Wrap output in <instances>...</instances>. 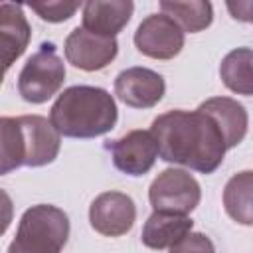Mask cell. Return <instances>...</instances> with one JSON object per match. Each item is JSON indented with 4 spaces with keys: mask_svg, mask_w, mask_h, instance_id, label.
Masks as SVG:
<instances>
[{
    "mask_svg": "<svg viewBox=\"0 0 253 253\" xmlns=\"http://www.w3.org/2000/svg\"><path fill=\"white\" fill-rule=\"evenodd\" d=\"M150 132L158 144V156L164 162L180 164L190 170L211 174L223 162L227 152L225 136L211 115L202 111L174 109L152 121Z\"/></svg>",
    "mask_w": 253,
    "mask_h": 253,
    "instance_id": "6da1fadb",
    "label": "cell"
},
{
    "mask_svg": "<svg viewBox=\"0 0 253 253\" xmlns=\"http://www.w3.org/2000/svg\"><path fill=\"white\" fill-rule=\"evenodd\" d=\"M119 119L113 95L103 87H67L51 105L49 121L55 130L69 138H95L107 134Z\"/></svg>",
    "mask_w": 253,
    "mask_h": 253,
    "instance_id": "7a4b0ae2",
    "label": "cell"
},
{
    "mask_svg": "<svg viewBox=\"0 0 253 253\" xmlns=\"http://www.w3.org/2000/svg\"><path fill=\"white\" fill-rule=\"evenodd\" d=\"M0 172L8 174L20 166H45L59 154L61 134L42 115L2 117Z\"/></svg>",
    "mask_w": 253,
    "mask_h": 253,
    "instance_id": "3957f363",
    "label": "cell"
},
{
    "mask_svg": "<svg viewBox=\"0 0 253 253\" xmlns=\"http://www.w3.org/2000/svg\"><path fill=\"white\" fill-rule=\"evenodd\" d=\"M69 237V217L63 210L38 204L28 208L18 223L8 253H61Z\"/></svg>",
    "mask_w": 253,
    "mask_h": 253,
    "instance_id": "277c9868",
    "label": "cell"
},
{
    "mask_svg": "<svg viewBox=\"0 0 253 253\" xmlns=\"http://www.w3.org/2000/svg\"><path fill=\"white\" fill-rule=\"evenodd\" d=\"M65 81V65L57 55L55 45L43 42L40 49L28 57L18 75V93L32 105H42L51 99Z\"/></svg>",
    "mask_w": 253,
    "mask_h": 253,
    "instance_id": "5b68a950",
    "label": "cell"
},
{
    "mask_svg": "<svg viewBox=\"0 0 253 253\" xmlns=\"http://www.w3.org/2000/svg\"><path fill=\"white\" fill-rule=\"evenodd\" d=\"M148 200L154 211L188 215L198 208L202 190L190 172L180 168H166L152 180L148 188Z\"/></svg>",
    "mask_w": 253,
    "mask_h": 253,
    "instance_id": "8992f818",
    "label": "cell"
},
{
    "mask_svg": "<svg viewBox=\"0 0 253 253\" xmlns=\"http://www.w3.org/2000/svg\"><path fill=\"white\" fill-rule=\"evenodd\" d=\"M136 49L152 59H172L184 47V30L166 14L146 16L134 32Z\"/></svg>",
    "mask_w": 253,
    "mask_h": 253,
    "instance_id": "52a82bcc",
    "label": "cell"
},
{
    "mask_svg": "<svg viewBox=\"0 0 253 253\" xmlns=\"http://www.w3.org/2000/svg\"><path fill=\"white\" fill-rule=\"evenodd\" d=\"M65 59L81 69V71H101L105 69L119 53V42L117 38L99 36L93 32H87L83 26L69 32L65 38Z\"/></svg>",
    "mask_w": 253,
    "mask_h": 253,
    "instance_id": "ba28073f",
    "label": "cell"
},
{
    "mask_svg": "<svg viewBox=\"0 0 253 253\" xmlns=\"http://www.w3.org/2000/svg\"><path fill=\"white\" fill-rule=\"evenodd\" d=\"M105 148L113 156L117 170L128 176H144L158 158V144L150 130H130L117 140H109Z\"/></svg>",
    "mask_w": 253,
    "mask_h": 253,
    "instance_id": "9c48e42d",
    "label": "cell"
},
{
    "mask_svg": "<svg viewBox=\"0 0 253 253\" xmlns=\"http://www.w3.org/2000/svg\"><path fill=\"white\" fill-rule=\"evenodd\" d=\"M136 219V206L130 196L123 192H103L89 206L91 227L107 237H121L128 233Z\"/></svg>",
    "mask_w": 253,
    "mask_h": 253,
    "instance_id": "30bf717a",
    "label": "cell"
},
{
    "mask_svg": "<svg viewBox=\"0 0 253 253\" xmlns=\"http://www.w3.org/2000/svg\"><path fill=\"white\" fill-rule=\"evenodd\" d=\"M166 93L164 77L148 67H128L115 79V95L132 109H150Z\"/></svg>",
    "mask_w": 253,
    "mask_h": 253,
    "instance_id": "8fae6325",
    "label": "cell"
},
{
    "mask_svg": "<svg viewBox=\"0 0 253 253\" xmlns=\"http://www.w3.org/2000/svg\"><path fill=\"white\" fill-rule=\"evenodd\" d=\"M134 12L130 0H89L83 4V28L87 32L115 38Z\"/></svg>",
    "mask_w": 253,
    "mask_h": 253,
    "instance_id": "7c38bea8",
    "label": "cell"
},
{
    "mask_svg": "<svg viewBox=\"0 0 253 253\" xmlns=\"http://www.w3.org/2000/svg\"><path fill=\"white\" fill-rule=\"evenodd\" d=\"M0 36H2L4 71H8L10 65L26 51L32 38V28L20 4H12V2L0 4Z\"/></svg>",
    "mask_w": 253,
    "mask_h": 253,
    "instance_id": "4fadbf2b",
    "label": "cell"
},
{
    "mask_svg": "<svg viewBox=\"0 0 253 253\" xmlns=\"http://www.w3.org/2000/svg\"><path fill=\"white\" fill-rule=\"evenodd\" d=\"M194 227L192 217L182 213H168V211H154L142 227L140 239L150 249H170L180 239H184Z\"/></svg>",
    "mask_w": 253,
    "mask_h": 253,
    "instance_id": "5bb4252c",
    "label": "cell"
},
{
    "mask_svg": "<svg viewBox=\"0 0 253 253\" xmlns=\"http://www.w3.org/2000/svg\"><path fill=\"white\" fill-rule=\"evenodd\" d=\"M202 111H206L208 115H211L215 119V123L219 125L223 136H225V144L227 150L237 146L245 134H247V125H249V117L247 111L241 103H237L231 97H211L208 101H204L200 105Z\"/></svg>",
    "mask_w": 253,
    "mask_h": 253,
    "instance_id": "9a60e30c",
    "label": "cell"
},
{
    "mask_svg": "<svg viewBox=\"0 0 253 253\" xmlns=\"http://www.w3.org/2000/svg\"><path fill=\"white\" fill-rule=\"evenodd\" d=\"M225 213L239 225H253V170L233 174L223 188Z\"/></svg>",
    "mask_w": 253,
    "mask_h": 253,
    "instance_id": "2e32d148",
    "label": "cell"
},
{
    "mask_svg": "<svg viewBox=\"0 0 253 253\" xmlns=\"http://www.w3.org/2000/svg\"><path fill=\"white\" fill-rule=\"evenodd\" d=\"M221 83L237 95H253V49L235 47L231 49L219 65Z\"/></svg>",
    "mask_w": 253,
    "mask_h": 253,
    "instance_id": "e0dca14e",
    "label": "cell"
},
{
    "mask_svg": "<svg viewBox=\"0 0 253 253\" xmlns=\"http://www.w3.org/2000/svg\"><path fill=\"white\" fill-rule=\"evenodd\" d=\"M162 14L172 18L184 32L198 34L211 26L213 22V6L208 0H162L160 2Z\"/></svg>",
    "mask_w": 253,
    "mask_h": 253,
    "instance_id": "ac0fdd59",
    "label": "cell"
},
{
    "mask_svg": "<svg viewBox=\"0 0 253 253\" xmlns=\"http://www.w3.org/2000/svg\"><path fill=\"white\" fill-rule=\"evenodd\" d=\"M43 22L59 24L69 20L77 10L79 2H61V0H47V2H30L28 4Z\"/></svg>",
    "mask_w": 253,
    "mask_h": 253,
    "instance_id": "d6986e66",
    "label": "cell"
},
{
    "mask_svg": "<svg viewBox=\"0 0 253 253\" xmlns=\"http://www.w3.org/2000/svg\"><path fill=\"white\" fill-rule=\"evenodd\" d=\"M168 253H215V247L206 233L190 231L184 239L172 245Z\"/></svg>",
    "mask_w": 253,
    "mask_h": 253,
    "instance_id": "ffe728a7",
    "label": "cell"
},
{
    "mask_svg": "<svg viewBox=\"0 0 253 253\" xmlns=\"http://www.w3.org/2000/svg\"><path fill=\"white\" fill-rule=\"evenodd\" d=\"M229 14L239 22H251L253 24V0L245 2H227L225 4Z\"/></svg>",
    "mask_w": 253,
    "mask_h": 253,
    "instance_id": "44dd1931",
    "label": "cell"
}]
</instances>
